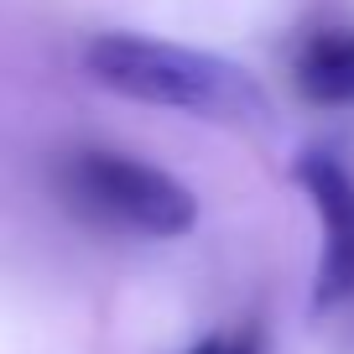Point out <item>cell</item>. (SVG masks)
<instances>
[{"instance_id": "6da1fadb", "label": "cell", "mask_w": 354, "mask_h": 354, "mask_svg": "<svg viewBox=\"0 0 354 354\" xmlns=\"http://www.w3.org/2000/svg\"><path fill=\"white\" fill-rule=\"evenodd\" d=\"M84 73L131 104L172 110L224 131H271V94L245 63L141 32H100L84 47Z\"/></svg>"}, {"instance_id": "7a4b0ae2", "label": "cell", "mask_w": 354, "mask_h": 354, "mask_svg": "<svg viewBox=\"0 0 354 354\" xmlns=\"http://www.w3.org/2000/svg\"><path fill=\"white\" fill-rule=\"evenodd\" d=\"M57 198L94 230L136 240H183L198 230V198L183 177L110 146L68 151L57 167Z\"/></svg>"}, {"instance_id": "3957f363", "label": "cell", "mask_w": 354, "mask_h": 354, "mask_svg": "<svg viewBox=\"0 0 354 354\" xmlns=\"http://www.w3.org/2000/svg\"><path fill=\"white\" fill-rule=\"evenodd\" d=\"M292 183L308 193L323 230L318 277H313V313H333L354 297V177L328 146L297 151Z\"/></svg>"}, {"instance_id": "277c9868", "label": "cell", "mask_w": 354, "mask_h": 354, "mask_svg": "<svg viewBox=\"0 0 354 354\" xmlns=\"http://www.w3.org/2000/svg\"><path fill=\"white\" fill-rule=\"evenodd\" d=\"M292 84L308 104H354V26H313L292 47Z\"/></svg>"}, {"instance_id": "5b68a950", "label": "cell", "mask_w": 354, "mask_h": 354, "mask_svg": "<svg viewBox=\"0 0 354 354\" xmlns=\"http://www.w3.org/2000/svg\"><path fill=\"white\" fill-rule=\"evenodd\" d=\"M188 354H261V339L255 333H209Z\"/></svg>"}]
</instances>
